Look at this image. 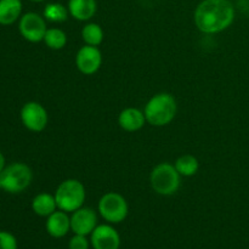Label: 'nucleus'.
<instances>
[{
    "label": "nucleus",
    "instance_id": "f257e3e1",
    "mask_svg": "<svg viewBox=\"0 0 249 249\" xmlns=\"http://www.w3.org/2000/svg\"><path fill=\"white\" fill-rule=\"evenodd\" d=\"M194 19L202 33H220L232 24L235 7L230 0H203L195 10Z\"/></svg>",
    "mask_w": 249,
    "mask_h": 249
},
{
    "label": "nucleus",
    "instance_id": "f03ea898",
    "mask_svg": "<svg viewBox=\"0 0 249 249\" xmlns=\"http://www.w3.org/2000/svg\"><path fill=\"white\" fill-rule=\"evenodd\" d=\"M177 100L169 92L153 95L143 108L146 122L153 126H164L172 123L177 116Z\"/></svg>",
    "mask_w": 249,
    "mask_h": 249
},
{
    "label": "nucleus",
    "instance_id": "7ed1b4c3",
    "mask_svg": "<svg viewBox=\"0 0 249 249\" xmlns=\"http://www.w3.org/2000/svg\"><path fill=\"white\" fill-rule=\"evenodd\" d=\"M53 196L60 211L73 213L83 207L87 198V191L79 180L67 179L58 185Z\"/></svg>",
    "mask_w": 249,
    "mask_h": 249
},
{
    "label": "nucleus",
    "instance_id": "20e7f679",
    "mask_svg": "<svg viewBox=\"0 0 249 249\" xmlns=\"http://www.w3.org/2000/svg\"><path fill=\"white\" fill-rule=\"evenodd\" d=\"M33 180V172L27 164L15 162L6 165L0 173V189L7 194H21L28 189Z\"/></svg>",
    "mask_w": 249,
    "mask_h": 249
},
{
    "label": "nucleus",
    "instance_id": "39448f33",
    "mask_svg": "<svg viewBox=\"0 0 249 249\" xmlns=\"http://www.w3.org/2000/svg\"><path fill=\"white\" fill-rule=\"evenodd\" d=\"M150 184L153 191L160 196H172L177 194L181 184V175L178 173L174 164L160 163L152 169Z\"/></svg>",
    "mask_w": 249,
    "mask_h": 249
},
{
    "label": "nucleus",
    "instance_id": "423d86ee",
    "mask_svg": "<svg viewBox=\"0 0 249 249\" xmlns=\"http://www.w3.org/2000/svg\"><path fill=\"white\" fill-rule=\"evenodd\" d=\"M99 213L107 223L119 224L128 216L129 206L126 199L117 192H107L97 204Z\"/></svg>",
    "mask_w": 249,
    "mask_h": 249
},
{
    "label": "nucleus",
    "instance_id": "0eeeda50",
    "mask_svg": "<svg viewBox=\"0 0 249 249\" xmlns=\"http://www.w3.org/2000/svg\"><path fill=\"white\" fill-rule=\"evenodd\" d=\"M46 19L36 12H27L22 15L18 21V31L21 36L29 43H39L44 40L48 27Z\"/></svg>",
    "mask_w": 249,
    "mask_h": 249
},
{
    "label": "nucleus",
    "instance_id": "6e6552de",
    "mask_svg": "<svg viewBox=\"0 0 249 249\" xmlns=\"http://www.w3.org/2000/svg\"><path fill=\"white\" fill-rule=\"evenodd\" d=\"M21 122L28 130L33 133H40L46 128L49 122L48 111L41 104L36 101H29L23 105L19 112Z\"/></svg>",
    "mask_w": 249,
    "mask_h": 249
},
{
    "label": "nucleus",
    "instance_id": "1a4fd4ad",
    "mask_svg": "<svg viewBox=\"0 0 249 249\" xmlns=\"http://www.w3.org/2000/svg\"><path fill=\"white\" fill-rule=\"evenodd\" d=\"M75 65L80 73L91 75L100 70L102 65V53L97 46L87 45L78 50L75 55Z\"/></svg>",
    "mask_w": 249,
    "mask_h": 249
},
{
    "label": "nucleus",
    "instance_id": "9d476101",
    "mask_svg": "<svg viewBox=\"0 0 249 249\" xmlns=\"http://www.w3.org/2000/svg\"><path fill=\"white\" fill-rule=\"evenodd\" d=\"M90 245L94 249H119L121 236L113 226L102 224L97 225L90 235Z\"/></svg>",
    "mask_w": 249,
    "mask_h": 249
},
{
    "label": "nucleus",
    "instance_id": "9b49d317",
    "mask_svg": "<svg viewBox=\"0 0 249 249\" xmlns=\"http://www.w3.org/2000/svg\"><path fill=\"white\" fill-rule=\"evenodd\" d=\"M96 226L97 215L94 209L89 207H82L71 215V230L74 235H91Z\"/></svg>",
    "mask_w": 249,
    "mask_h": 249
},
{
    "label": "nucleus",
    "instance_id": "f8f14e48",
    "mask_svg": "<svg viewBox=\"0 0 249 249\" xmlns=\"http://www.w3.org/2000/svg\"><path fill=\"white\" fill-rule=\"evenodd\" d=\"M46 232L53 238H62L71 231V216L63 211L53 212L46 219Z\"/></svg>",
    "mask_w": 249,
    "mask_h": 249
},
{
    "label": "nucleus",
    "instance_id": "ddd939ff",
    "mask_svg": "<svg viewBox=\"0 0 249 249\" xmlns=\"http://www.w3.org/2000/svg\"><path fill=\"white\" fill-rule=\"evenodd\" d=\"M145 113L135 107H128L123 109L118 116V124L123 130L134 133L145 125Z\"/></svg>",
    "mask_w": 249,
    "mask_h": 249
},
{
    "label": "nucleus",
    "instance_id": "4468645a",
    "mask_svg": "<svg viewBox=\"0 0 249 249\" xmlns=\"http://www.w3.org/2000/svg\"><path fill=\"white\" fill-rule=\"evenodd\" d=\"M68 12L78 21H89L95 16L97 10L96 0H70Z\"/></svg>",
    "mask_w": 249,
    "mask_h": 249
},
{
    "label": "nucleus",
    "instance_id": "2eb2a0df",
    "mask_svg": "<svg viewBox=\"0 0 249 249\" xmlns=\"http://www.w3.org/2000/svg\"><path fill=\"white\" fill-rule=\"evenodd\" d=\"M22 16L21 0H0V24L10 26Z\"/></svg>",
    "mask_w": 249,
    "mask_h": 249
},
{
    "label": "nucleus",
    "instance_id": "dca6fc26",
    "mask_svg": "<svg viewBox=\"0 0 249 249\" xmlns=\"http://www.w3.org/2000/svg\"><path fill=\"white\" fill-rule=\"evenodd\" d=\"M32 209L36 215L48 218L49 215H51L53 212L58 209L55 196L48 194V192H41V194L36 195L32 199Z\"/></svg>",
    "mask_w": 249,
    "mask_h": 249
},
{
    "label": "nucleus",
    "instance_id": "f3484780",
    "mask_svg": "<svg viewBox=\"0 0 249 249\" xmlns=\"http://www.w3.org/2000/svg\"><path fill=\"white\" fill-rule=\"evenodd\" d=\"M174 167L177 168L178 173L181 177L190 178L197 174L199 169V162L195 156L192 155H182L175 160Z\"/></svg>",
    "mask_w": 249,
    "mask_h": 249
},
{
    "label": "nucleus",
    "instance_id": "a211bd4d",
    "mask_svg": "<svg viewBox=\"0 0 249 249\" xmlns=\"http://www.w3.org/2000/svg\"><path fill=\"white\" fill-rule=\"evenodd\" d=\"M68 9L65 5L60 2H50L45 5L43 11V16L46 21L53 22V23H61L65 22L68 17Z\"/></svg>",
    "mask_w": 249,
    "mask_h": 249
},
{
    "label": "nucleus",
    "instance_id": "6ab92c4d",
    "mask_svg": "<svg viewBox=\"0 0 249 249\" xmlns=\"http://www.w3.org/2000/svg\"><path fill=\"white\" fill-rule=\"evenodd\" d=\"M82 39L87 45L99 46L104 41V29L97 23H87L82 29Z\"/></svg>",
    "mask_w": 249,
    "mask_h": 249
},
{
    "label": "nucleus",
    "instance_id": "aec40b11",
    "mask_svg": "<svg viewBox=\"0 0 249 249\" xmlns=\"http://www.w3.org/2000/svg\"><path fill=\"white\" fill-rule=\"evenodd\" d=\"M43 41L51 50H61L67 44V34L60 28H48Z\"/></svg>",
    "mask_w": 249,
    "mask_h": 249
},
{
    "label": "nucleus",
    "instance_id": "412c9836",
    "mask_svg": "<svg viewBox=\"0 0 249 249\" xmlns=\"http://www.w3.org/2000/svg\"><path fill=\"white\" fill-rule=\"evenodd\" d=\"M0 249H17V240L11 232L0 231Z\"/></svg>",
    "mask_w": 249,
    "mask_h": 249
},
{
    "label": "nucleus",
    "instance_id": "4be33fe9",
    "mask_svg": "<svg viewBox=\"0 0 249 249\" xmlns=\"http://www.w3.org/2000/svg\"><path fill=\"white\" fill-rule=\"evenodd\" d=\"M90 242L88 241L87 236L74 235L70 240L68 243V249H89Z\"/></svg>",
    "mask_w": 249,
    "mask_h": 249
},
{
    "label": "nucleus",
    "instance_id": "5701e85b",
    "mask_svg": "<svg viewBox=\"0 0 249 249\" xmlns=\"http://www.w3.org/2000/svg\"><path fill=\"white\" fill-rule=\"evenodd\" d=\"M5 167H6V160H5V157L4 155H2V152L0 151V173L4 170Z\"/></svg>",
    "mask_w": 249,
    "mask_h": 249
},
{
    "label": "nucleus",
    "instance_id": "b1692460",
    "mask_svg": "<svg viewBox=\"0 0 249 249\" xmlns=\"http://www.w3.org/2000/svg\"><path fill=\"white\" fill-rule=\"evenodd\" d=\"M33 2H41V1H45V0H31Z\"/></svg>",
    "mask_w": 249,
    "mask_h": 249
}]
</instances>
